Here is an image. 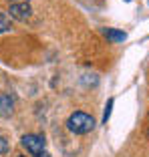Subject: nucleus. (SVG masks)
I'll list each match as a JSON object with an SVG mask.
<instances>
[{"label": "nucleus", "instance_id": "obj_4", "mask_svg": "<svg viewBox=\"0 0 149 157\" xmlns=\"http://www.w3.org/2000/svg\"><path fill=\"white\" fill-rule=\"evenodd\" d=\"M14 111V101L12 97H8V95H2L0 93V117H10Z\"/></svg>", "mask_w": 149, "mask_h": 157}, {"label": "nucleus", "instance_id": "obj_2", "mask_svg": "<svg viewBox=\"0 0 149 157\" xmlns=\"http://www.w3.org/2000/svg\"><path fill=\"white\" fill-rule=\"evenodd\" d=\"M22 147L26 149L30 155L34 157H51L47 151V143H44V139L40 135H24L22 137Z\"/></svg>", "mask_w": 149, "mask_h": 157}, {"label": "nucleus", "instance_id": "obj_6", "mask_svg": "<svg viewBox=\"0 0 149 157\" xmlns=\"http://www.w3.org/2000/svg\"><path fill=\"white\" fill-rule=\"evenodd\" d=\"M113 103H115V99H109V101H107V107H105V113H103V123H107V121H109V117H111Z\"/></svg>", "mask_w": 149, "mask_h": 157}, {"label": "nucleus", "instance_id": "obj_9", "mask_svg": "<svg viewBox=\"0 0 149 157\" xmlns=\"http://www.w3.org/2000/svg\"><path fill=\"white\" fill-rule=\"evenodd\" d=\"M14 2H28V0H14Z\"/></svg>", "mask_w": 149, "mask_h": 157}, {"label": "nucleus", "instance_id": "obj_3", "mask_svg": "<svg viewBox=\"0 0 149 157\" xmlns=\"http://www.w3.org/2000/svg\"><path fill=\"white\" fill-rule=\"evenodd\" d=\"M8 10H10V16L16 20H28L30 14H32V8H30L28 2H12Z\"/></svg>", "mask_w": 149, "mask_h": 157}, {"label": "nucleus", "instance_id": "obj_8", "mask_svg": "<svg viewBox=\"0 0 149 157\" xmlns=\"http://www.w3.org/2000/svg\"><path fill=\"white\" fill-rule=\"evenodd\" d=\"M8 149H10L8 141H6L4 137H0V155H4V153H8Z\"/></svg>", "mask_w": 149, "mask_h": 157}, {"label": "nucleus", "instance_id": "obj_10", "mask_svg": "<svg viewBox=\"0 0 149 157\" xmlns=\"http://www.w3.org/2000/svg\"><path fill=\"white\" fill-rule=\"evenodd\" d=\"M125 2H131V0H125Z\"/></svg>", "mask_w": 149, "mask_h": 157}, {"label": "nucleus", "instance_id": "obj_1", "mask_svg": "<svg viewBox=\"0 0 149 157\" xmlns=\"http://www.w3.org/2000/svg\"><path fill=\"white\" fill-rule=\"evenodd\" d=\"M93 127H95V119L91 115H87V113H83V111L73 113V115L67 119V129L74 135H85V133H89V131H93Z\"/></svg>", "mask_w": 149, "mask_h": 157}, {"label": "nucleus", "instance_id": "obj_5", "mask_svg": "<svg viewBox=\"0 0 149 157\" xmlns=\"http://www.w3.org/2000/svg\"><path fill=\"white\" fill-rule=\"evenodd\" d=\"M103 34L109 38L111 42H123L127 38V34L123 33V30H115V28H105L103 30Z\"/></svg>", "mask_w": 149, "mask_h": 157}, {"label": "nucleus", "instance_id": "obj_7", "mask_svg": "<svg viewBox=\"0 0 149 157\" xmlns=\"http://www.w3.org/2000/svg\"><path fill=\"white\" fill-rule=\"evenodd\" d=\"M6 30H10V22L4 14H0V33H6Z\"/></svg>", "mask_w": 149, "mask_h": 157}]
</instances>
